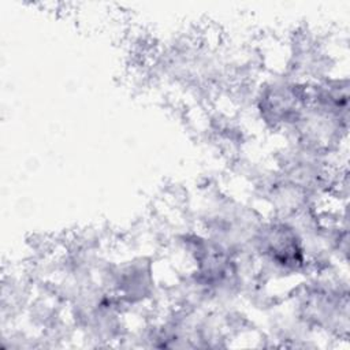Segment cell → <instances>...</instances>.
Segmentation results:
<instances>
[{"label":"cell","mask_w":350,"mask_h":350,"mask_svg":"<svg viewBox=\"0 0 350 350\" xmlns=\"http://www.w3.org/2000/svg\"><path fill=\"white\" fill-rule=\"evenodd\" d=\"M308 103V82L288 71H272L252 89L250 105L267 131L284 137Z\"/></svg>","instance_id":"obj_1"},{"label":"cell","mask_w":350,"mask_h":350,"mask_svg":"<svg viewBox=\"0 0 350 350\" xmlns=\"http://www.w3.org/2000/svg\"><path fill=\"white\" fill-rule=\"evenodd\" d=\"M101 280L126 310L149 308L159 298L154 264L146 254L109 260Z\"/></svg>","instance_id":"obj_2"}]
</instances>
